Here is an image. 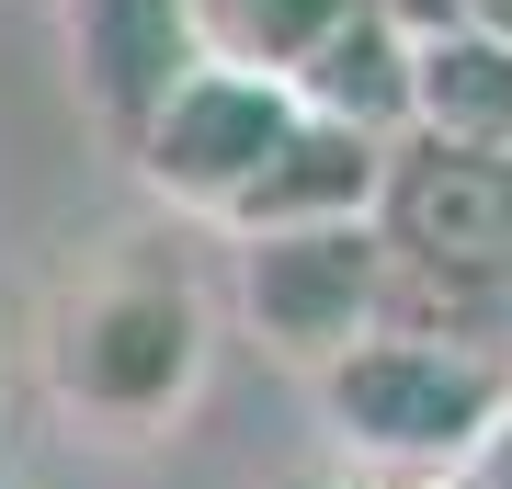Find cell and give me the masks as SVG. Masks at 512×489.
Returning a JSON list of instances; mask_svg holds the SVG:
<instances>
[{"instance_id":"5b68a950","label":"cell","mask_w":512,"mask_h":489,"mask_svg":"<svg viewBox=\"0 0 512 489\" xmlns=\"http://www.w3.org/2000/svg\"><path fill=\"white\" fill-rule=\"evenodd\" d=\"M376 239H387V273H512V160L387 137Z\"/></svg>"},{"instance_id":"6da1fadb","label":"cell","mask_w":512,"mask_h":489,"mask_svg":"<svg viewBox=\"0 0 512 489\" xmlns=\"http://www.w3.org/2000/svg\"><path fill=\"white\" fill-rule=\"evenodd\" d=\"M46 399L92 433L137 444L160 433L171 410H194L205 353H217V319H205V285L148 239H103L92 262L57 273L46 296Z\"/></svg>"},{"instance_id":"9c48e42d","label":"cell","mask_w":512,"mask_h":489,"mask_svg":"<svg viewBox=\"0 0 512 489\" xmlns=\"http://www.w3.org/2000/svg\"><path fill=\"white\" fill-rule=\"evenodd\" d=\"M296 103L330 114V126H365V137H399L410 126V23L387 12V0H353L330 35L296 57Z\"/></svg>"},{"instance_id":"3957f363","label":"cell","mask_w":512,"mask_h":489,"mask_svg":"<svg viewBox=\"0 0 512 489\" xmlns=\"http://www.w3.org/2000/svg\"><path fill=\"white\" fill-rule=\"evenodd\" d=\"M296 80L285 69H239V57H194L183 80L160 91V114L126 137V171L148 182L160 205H183V217L228 228V205L262 182V160L285 148L296 126Z\"/></svg>"},{"instance_id":"7c38bea8","label":"cell","mask_w":512,"mask_h":489,"mask_svg":"<svg viewBox=\"0 0 512 489\" xmlns=\"http://www.w3.org/2000/svg\"><path fill=\"white\" fill-rule=\"evenodd\" d=\"M456 23H490V35H512V0H444Z\"/></svg>"},{"instance_id":"30bf717a","label":"cell","mask_w":512,"mask_h":489,"mask_svg":"<svg viewBox=\"0 0 512 489\" xmlns=\"http://www.w3.org/2000/svg\"><path fill=\"white\" fill-rule=\"evenodd\" d=\"M353 0H194L205 57H239V69H296Z\"/></svg>"},{"instance_id":"277c9868","label":"cell","mask_w":512,"mask_h":489,"mask_svg":"<svg viewBox=\"0 0 512 489\" xmlns=\"http://www.w3.org/2000/svg\"><path fill=\"white\" fill-rule=\"evenodd\" d=\"M239 319H251V342L285 353L296 376H319L330 353H353L387 319V239H376V217L239 239Z\"/></svg>"},{"instance_id":"7a4b0ae2","label":"cell","mask_w":512,"mask_h":489,"mask_svg":"<svg viewBox=\"0 0 512 489\" xmlns=\"http://www.w3.org/2000/svg\"><path fill=\"white\" fill-rule=\"evenodd\" d=\"M308 387L342 455H376V467H410V478H467L512 433V353L444 342V330H365Z\"/></svg>"},{"instance_id":"ba28073f","label":"cell","mask_w":512,"mask_h":489,"mask_svg":"<svg viewBox=\"0 0 512 489\" xmlns=\"http://www.w3.org/2000/svg\"><path fill=\"white\" fill-rule=\"evenodd\" d=\"M399 137L512 160V35L456 23V12L421 23V35H410V126H399Z\"/></svg>"},{"instance_id":"8992f818","label":"cell","mask_w":512,"mask_h":489,"mask_svg":"<svg viewBox=\"0 0 512 489\" xmlns=\"http://www.w3.org/2000/svg\"><path fill=\"white\" fill-rule=\"evenodd\" d=\"M46 12H57V46H69L80 114H92L114 137V160H126V137L160 114V91L205 57L194 0H46Z\"/></svg>"},{"instance_id":"52a82bcc","label":"cell","mask_w":512,"mask_h":489,"mask_svg":"<svg viewBox=\"0 0 512 489\" xmlns=\"http://www.w3.org/2000/svg\"><path fill=\"white\" fill-rule=\"evenodd\" d=\"M376 182H387V137L330 126V114H296V126H285V148L262 160V182L228 205V239H274V228H342V217H376Z\"/></svg>"},{"instance_id":"8fae6325","label":"cell","mask_w":512,"mask_h":489,"mask_svg":"<svg viewBox=\"0 0 512 489\" xmlns=\"http://www.w3.org/2000/svg\"><path fill=\"white\" fill-rule=\"evenodd\" d=\"M296 489H444V478H410V467H376V455H330V467H308Z\"/></svg>"}]
</instances>
